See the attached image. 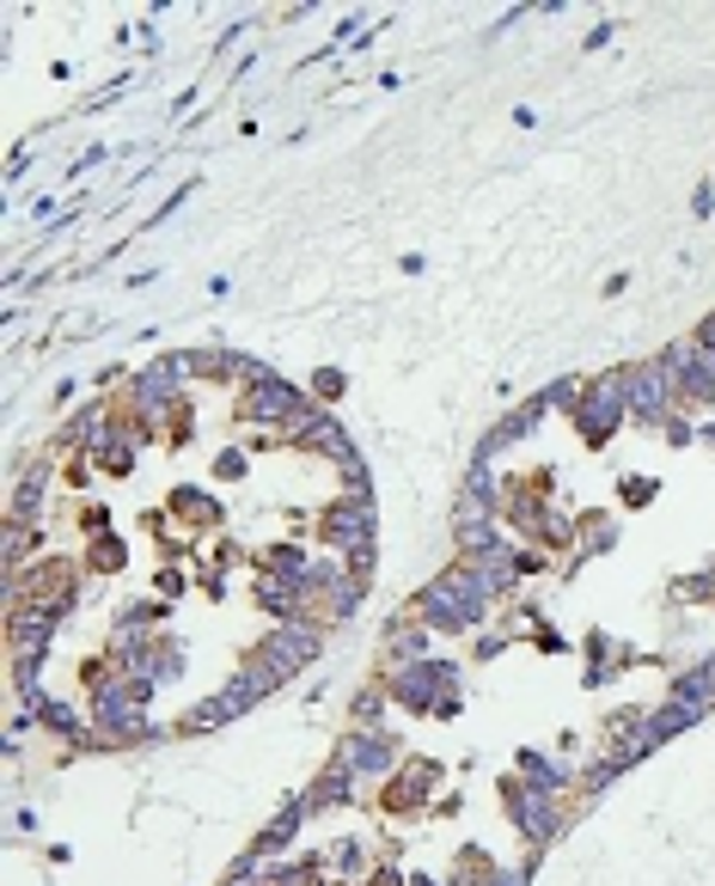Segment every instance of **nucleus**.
<instances>
[{
    "mask_svg": "<svg viewBox=\"0 0 715 886\" xmlns=\"http://www.w3.org/2000/svg\"><path fill=\"white\" fill-rule=\"evenodd\" d=\"M507 801H514V819L526 825L532 837H551L556 832V813H551V801H544V795H520V788H514Z\"/></svg>",
    "mask_w": 715,
    "mask_h": 886,
    "instance_id": "nucleus-6",
    "label": "nucleus"
},
{
    "mask_svg": "<svg viewBox=\"0 0 715 886\" xmlns=\"http://www.w3.org/2000/svg\"><path fill=\"white\" fill-rule=\"evenodd\" d=\"M624 416H630V404H624V373L600 380L587 397H581V434H587V441H605V434H612Z\"/></svg>",
    "mask_w": 715,
    "mask_h": 886,
    "instance_id": "nucleus-2",
    "label": "nucleus"
},
{
    "mask_svg": "<svg viewBox=\"0 0 715 886\" xmlns=\"http://www.w3.org/2000/svg\"><path fill=\"white\" fill-rule=\"evenodd\" d=\"M178 397V361L172 368H153L148 380H135V404H148V410H165Z\"/></svg>",
    "mask_w": 715,
    "mask_h": 886,
    "instance_id": "nucleus-7",
    "label": "nucleus"
},
{
    "mask_svg": "<svg viewBox=\"0 0 715 886\" xmlns=\"http://www.w3.org/2000/svg\"><path fill=\"white\" fill-rule=\"evenodd\" d=\"M343 764H349L355 776H380L385 764H392V746H385L380 734H349V739H343Z\"/></svg>",
    "mask_w": 715,
    "mask_h": 886,
    "instance_id": "nucleus-5",
    "label": "nucleus"
},
{
    "mask_svg": "<svg viewBox=\"0 0 715 886\" xmlns=\"http://www.w3.org/2000/svg\"><path fill=\"white\" fill-rule=\"evenodd\" d=\"M300 410H306V404H300V392H294L288 380H275V373L245 392V422H282V429H288Z\"/></svg>",
    "mask_w": 715,
    "mask_h": 886,
    "instance_id": "nucleus-3",
    "label": "nucleus"
},
{
    "mask_svg": "<svg viewBox=\"0 0 715 886\" xmlns=\"http://www.w3.org/2000/svg\"><path fill=\"white\" fill-rule=\"evenodd\" d=\"M697 343H703V349H715V312L703 319V336H697Z\"/></svg>",
    "mask_w": 715,
    "mask_h": 886,
    "instance_id": "nucleus-9",
    "label": "nucleus"
},
{
    "mask_svg": "<svg viewBox=\"0 0 715 886\" xmlns=\"http://www.w3.org/2000/svg\"><path fill=\"white\" fill-rule=\"evenodd\" d=\"M673 397H678V385H673V373H666L661 361L624 373V404H630L636 422H666V404H673Z\"/></svg>",
    "mask_w": 715,
    "mask_h": 886,
    "instance_id": "nucleus-1",
    "label": "nucleus"
},
{
    "mask_svg": "<svg viewBox=\"0 0 715 886\" xmlns=\"http://www.w3.org/2000/svg\"><path fill=\"white\" fill-rule=\"evenodd\" d=\"M312 654H319V630H312V624H288L282 636L270 642V654H263V661H270L275 673H294V666H306Z\"/></svg>",
    "mask_w": 715,
    "mask_h": 886,
    "instance_id": "nucleus-4",
    "label": "nucleus"
},
{
    "mask_svg": "<svg viewBox=\"0 0 715 886\" xmlns=\"http://www.w3.org/2000/svg\"><path fill=\"white\" fill-rule=\"evenodd\" d=\"M422 654H429V636H422V630H392V661H422Z\"/></svg>",
    "mask_w": 715,
    "mask_h": 886,
    "instance_id": "nucleus-8",
    "label": "nucleus"
}]
</instances>
